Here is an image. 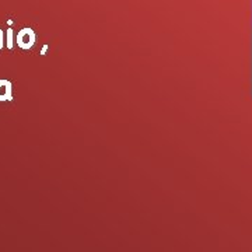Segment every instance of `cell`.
I'll use <instances>...</instances> for the list:
<instances>
[{"mask_svg":"<svg viewBox=\"0 0 252 252\" xmlns=\"http://www.w3.org/2000/svg\"><path fill=\"white\" fill-rule=\"evenodd\" d=\"M17 44L21 49H30L35 44V34L31 28H23L17 35Z\"/></svg>","mask_w":252,"mask_h":252,"instance_id":"6da1fadb","label":"cell"},{"mask_svg":"<svg viewBox=\"0 0 252 252\" xmlns=\"http://www.w3.org/2000/svg\"><path fill=\"white\" fill-rule=\"evenodd\" d=\"M11 99V83L9 80H0V101Z\"/></svg>","mask_w":252,"mask_h":252,"instance_id":"7a4b0ae2","label":"cell"},{"mask_svg":"<svg viewBox=\"0 0 252 252\" xmlns=\"http://www.w3.org/2000/svg\"><path fill=\"white\" fill-rule=\"evenodd\" d=\"M6 39H7V48H9V49H11V48H13V30H11V28H10V30H7Z\"/></svg>","mask_w":252,"mask_h":252,"instance_id":"3957f363","label":"cell"},{"mask_svg":"<svg viewBox=\"0 0 252 252\" xmlns=\"http://www.w3.org/2000/svg\"><path fill=\"white\" fill-rule=\"evenodd\" d=\"M3 35H4V34H3V31L0 30V49L3 48Z\"/></svg>","mask_w":252,"mask_h":252,"instance_id":"277c9868","label":"cell"}]
</instances>
